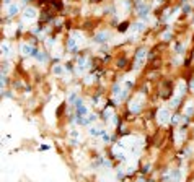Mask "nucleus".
Wrapping results in <instances>:
<instances>
[{"label":"nucleus","mask_w":194,"mask_h":182,"mask_svg":"<svg viewBox=\"0 0 194 182\" xmlns=\"http://www.w3.org/2000/svg\"><path fill=\"white\" fill-rule=\"evenodd\" d=\"M36 57H38V60H39V62H43V64L47 60V56H46L44 52H36Z\"/></svg>","instance_id":"20"},{"label":"nucleus","mask_w":194,"mask_h":182,"mask_svg":"<svg viewBox=\"0 0 194 182\" xmlns=\"http://www.w3.org/2000/svg\"><path fill=\"white\" fill-rule=\"evenodd\" d=\"M137 182H144V179H139V181H137Z\"/></svg>","instance_id":"30"},{"label":"nucleus","mask_w":194,"mask_h":182,"mask_svg":"<svg viewBox=\"0 0 194 182\" xmlns=\"http://www.w3.org/2000/svg\"><path fill=\"white\" fill-rule=\"evenodd\" d=\"M54 73H55V75H62V73H64V68H62V65H55V67H54Z\"/></svg>","instance_id":"21"},{"label":"nucleus","mask_w":194,"mask_h":182,"mask_svg":"<svg viewBox=\"0 0 194 182\" xmlns=\"http://www.w3.org/2000/svg\"><path fill=\"white\" fill-rule=\"evenodd\" d=\"M184 88H186L184 81H179V83H178V88H176V94H178V96H181L183 93H184Z\"/></svg>","instance_id":"18"},{"label":"nucleus","mask_w":194,"mask_h":182,"mask_svg":"<svg viewBox=\"0 0 194 182\" xmlns=\"http://www.w3.org/2000/svg\"><path fill=\"white\" fill-rule=\"evenodd\" d=\"M103 132H105V130H101L100 129V127H90L88 129V133L91 137H98V135H103Z\"/></svg>","instance_id":"13"},{"label":"nucleus","mask_w":194,"mask_h":182,"mask_svg":"<svg viewBox=\"0 0 194 182\" xmlns=\"http://www.w3.org/2000/svg\"><path fill=\"white\" fill-rule=\"evenodd\" d=\"M181 140H183V132L176 133V145H181Z\"/></svg>","instance_id":"23"},{"label":"nucleus","mask_w":194,"mask_h":182,"mask_svg":"<svg viewBox=\"0 0 194 182\" xmlns=\"http://www.w3.org/2000/svg\"><path fill=\"white\" fill-rule=\"evenodd\" d=\"M85 81H86V83H91V81H93V77H86Z\"/></svg>","instance_id":"28"},{"label":"nucleus","mask_w":194,"mask_h":182,"mask_svg":"<svg viewBox=\"0 0 194 182\" xmlns=\"http://www.w3.org/2000/svg\"><path fill=\"white\" fill-rule=\"evenodd\" d=\"M157 121H158L160 125H166V124L171 121V114H170L168 109L163 107V109H160V111L157 112Z\"/></svg>","instance_id":"2"},{"label":"nucleus","mask_w":194,"mask_h":182,"mask_svg":"<svg viewBox=\"0 0 194 182\" xmlns=\"http://www.w3.org/2000/svg\"><path fill=\"white\" fill-rule=\"evenodd\" d=\"M193 112H194V102H189V104L184 107V115H186V117H189Z\"/></svg>","instance_id":"16"},{"label":"nucleus","mask_w":194,"mask_h":182,"mask_svg":"<svg viewBox=\"0 0 194 182\" xmlns=\"http://www.w3.org/2000/svg\"><path fill=\"white\" fill-rule=\"evenodd\" d=\"M69 102H70V104L77 102V94H75V93H72V94H70V98H69Z\"/></svg>","instance_id":"24"},{"label":"nucleus","mask_w":194,"mask_h":182,"mask_svg":"<svg viewBox=\"0 0 194 182\" xmlns=\"http://www.w3.org/2000/svg\"><path fill=\"white\" fill-rule=\"evenodd\" d=\"M114 117V111L111 107H108V109H105V119L106 121H111V119Z\"/></svg>","instance_id":"17"},{"label":"nucleus","mask_w":194,"mask_h":182,"mask_svg":"<svg viewBox=\"0 0 194 182\" xmlns=\"http://www.w3.org/2000/svg\"><path fill=\"white\" fill-rule=\"evenodd\" d=\"M162 37H163L165 41H168L170 37H171V33H170V31H165V33H163V36H162Z\"/></svg>","instance_id":"25"},{"label":"nucleus","mask_w":194,"mask_h":182,"mask_svg":"<svg viewBox=\"0 0 194 182\" xmlns=\"http://www.w3.org/2000/svg\"><path fill=\"white\" fill-rule=\"evenodd\" d=\"M95 121H96V115H93V114L86 115V124H91V122H95Z\"/></svg>","instance_id":"22"},{"label":"nucleus","mask_w":194,"mask_h":182,"mask_svg":"<svg viewBox=\"0 0 194 182\" xmlns=\"http://www.w3.org/2000/svg\"><path fill=\"white\" fill-rule=\"evenodd\" d=\"M67 47H69V50H70V52H75V50L78 49V44H77V41H75L74 37H70V39H69V44H67Z\"/></svg>","instance_id":"15"},{"label":"nucleus","mask_w":194,"mask_h":182,"mask_svg":"<svg viewBox=\"0 0 194 182\" xmlns=\"http://www.w3.org/2000/svg\"><path fill=\"white\" fill-rule=\"evenodd\" d=\"M7 12H8V15H10V16L16 15V13L20 12V5H18V3H12V5L7 7Z\"/></svg>","instance_id":"12"},{"label":"nucleus","mask_w":194,"mask_h":182,"mask_svg":"<svg viewBox=\"0 0 194 182\" xmlns=\"http://www.w3.org/2000/svg\"><path fill=\"white\" fill-rule=\"evenodd\" d=\"M145 59H147V49H139L137 54H136V68H140L142 65H144Z\"/></svg>","instance_id":"5"},{"label":"nucleus","mask_w":194,"mask_h":182,"mask_svg":"<svg viewBox=\"0 0 194 182\" xmlns=\"http://www.w3.org/2000/svg\"><path fill=\"white\" fill-rule=\"evenodd\" d=\"M103 140H105V142H108V140H109V135L106 132H103Z\"/></svg>","instance_id":"27"},{"label":"nucleus","mask_w":194,"mask_h":182,"mask_svg":"<svg viewBox=\"0 0 194 182\" xmlns=\"http://www.w3.org/2000/svg\"><path fill=\"white\" fill-rule=\"evenodd\" d=\"M88 59H80L78 60V65H77V72L78 73H83V72L86 70V68H88Z\"/></svg>","instance_id":"11"},{"label":"nucleus","mask_w":194,"mask_h":182,"mask_svg":"<svg viewBox=\"0 0 194 182\" xmlns=\"http://www.w3.org/2000/svg\"><path fill=\"white\" fill-rule=\"evenodd\" d=\"M144 29H145V23L144 21H137V23H134V25L129 28V34H131V36H136V34L142 33Z\"/></svg>","instance_id":"6"},{"label":"nucleus","mask_w":194,"mask_h":182,"mask_svg":"<svg viewBox=\"0 0 194 182\" xmlns=\"http://www.w3.org/2000/svg\"><path fill=\"white\" fill-rule=\"evenodd\" d=\"M137 10H139V13H140L142 16H148V12H150V7L147 5V3H139L137 5Z\"/></svg>","instance_id":"10"},{"label":"nucleus","mask_w":194,"mask_h":182,"mask_svg":"<svg viewBox=\"0 0 194 182\" xmlns=\"http://www.w3.org/2000/svg\"><path fill=\"white\" fill-rule=\"evenodd\" d=\"M108 39H109V33H108V31H101V33H98L95 36V42H100V44L106 42Z\"/></svg>","instance_id":"9"},{"label":"nucleus","mask_w":194,"mask_h":182,"mask_svg":"<svg viewBox=\"0 0 194 182\" xmlns=\"http://www.w3.org/2000/svg\"><path fill=\"white\" fill-rule=\"evenodd\" d=\"M70 37H74V39L77 41L78 47L85 46V36H83V34L80 33V31H72V33H70Z\"/></svg>","instance_id":"8"},{"label":"nucleus","mask_w":194,"mask_h":182,"mask_svg":"<svg viewBox=\"0 0 194 182\" xmlns=\"http://www.w3.org/2000/svg\"><path fill=\"white\" fill-rule=\"evenodd\" d=\"M191 90L194 91V81H193V83H191Z\"/></svg>","instance_id":"29"},{"label":"nucleus","mask_w":194,"mask_h":182,"mask_svg":"<svg viewBox=\"0 0 194 182\" xmlns=\"http://www.w3.org/2000/svg\"><path fill=\"white\" fill-rule=\"evenodd\" d=\"M179 121H181V119H179V115H173V117H171V122L173 124H178Z\"/></svg>","instance_id":"26"},{"label":"nucleus","mask_w":194,"mask_h":182,"mask_svg":"<svg viewBox=\"0 0 194 182\" xmlns=\"http://www.w3.org/2000/svg\"><path fill=\"white\" fill-rule=\"evenodd\" d=\"M38 18V10L33 7H26L25 12H23V20L25 21H34Z\"/></svg>","instance_id":"3"},{"label":"nucleus","mask_w":194,"mask_h":182,"mask_svg":"<svg viewBox=\"0 0 194 182\" xmlns=\"http://www.w3.org/2000/svg\"><path fill=\"white\" fill-rule=\"evenodd\" d=\"M179 99H181V96L175 94V98H171V101H170V106H173V107H176V106H178V102H179Z\"/></svg>","instance_id":"19"},{"label":"nucleus","mask_w":194,"mask_h":182,"mask_svg":"<svg viewBox=\"0 0 194 182\" xmlns=\"http://www.w3.org/2000/svg\"><path fill=\"white\" fill-rule=\"evenodd\" d=\"M10 50H12V49H10V44L8 42H2V56L5 57V59H7V57H10V54H12Z\"/></svg>","instance_id":"14"},{"label":"nucleus","mask_w":194,"mask_h":182,"mask_svg":"<svg viewBox=\"0 0 194 182\" xmlns=\"http://www.w3.org/2000/svg\"><path fill=\"white\" fill-rule=\"evenodd\" d=\"M142 101H144V94H139L136 99H132L129 104V109L131 112H139L142 109Z\"/></svg>","instance_id":"4"},{"label":"nucleus","mask_w":194,"mask_h":182,"mask_svg":"<svg viewBox=\"0 0 194 182\" xmlns=\"http://www.w3.org/2000/svg\"><path fill=\"white\" fill-rule=\"evenodd\" d=\"M20 50H21L23 56H36V49L33 46H30V44H21Z\"/></svg>","instance_id":"7"},{"label":"nucleus","mask_w":194,"mask_h":182,"mask_svg":"<svg viewBox=\"0 0 194 182\" xmlns=\"http://www.w3.org/2000/svg\"><path fill=\"white\" fill-rule=\"evenodd\" d=\"M127 93H129V86H122V83H116V85H114V88H113L114 102L122 101V99L127 96Z\"/></svg>","instance_id":"1"}]
</instances>
